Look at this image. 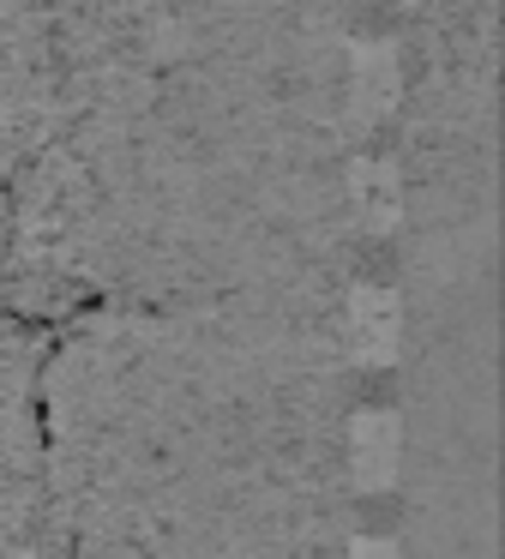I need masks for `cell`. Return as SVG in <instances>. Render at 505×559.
Returning a JSON list of instances; mask_svg holds the SVG:
<instances>
[{
  "label": "cell",
  "instance_id": "obj_1",
  "mask_svg": "<svg viewBox=\"0 0 505 559\" xmlns=\"http://www.w3.org/2000/svg\"><path fill=\"white\" fill-rule=\"evenodd\" d=\"M55 31L36 0H0V265L12 235V193L55 109Z\"/></svg>",
  "mask_w": 505,
  "mask_h": 559
},
{
  "label": "cell",
  "instance_id": "obj_2",
  "mask_svg": "<svg viewBox=\"0 0 505 559\" xmlns=\"http://www.w3.org/2000/svg\"><path fill=\"white\" fill-rule=\"evenodd\" d=\"M349 463H355V487H367V493L391 487V469H397L391 415H355V427H349Z\"/></svg>",
  "mask_w": 505,
  "mask_h": 559
},
{
  "label": "cell",
  "instance_id": "obj_3",
  "mask_svg": "<svg viewBox=\"0 0 505 559\" xmlns=\"http://www.w3.org/2000/svg\"><path fill=\"white\" fill-rule=\"evenodd\" d=\"M349 559H397V547L379 542V535H361V542L349 547Z\"/></svg>",
  "mask_w": 505,
  "mask_h": 559
}]
</instances>
